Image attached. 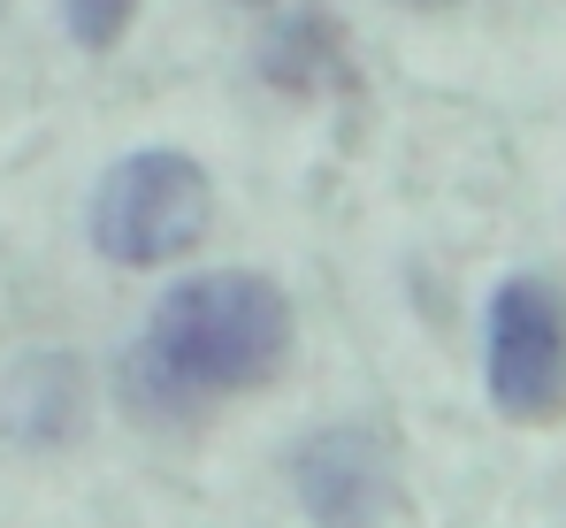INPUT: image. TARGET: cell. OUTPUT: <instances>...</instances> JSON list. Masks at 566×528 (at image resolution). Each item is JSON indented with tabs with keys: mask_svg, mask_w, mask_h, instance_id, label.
Returning <instances> with one entry per match:
<instances>
[{
	"mask_svg": "<svg viewBox=\"0 0 566 528\" xmlns=\"http://www.w3.org/2000/svg\"><path fill=\"white\" fill-rule=\"evenodd\" d=\"M291 360V299L253 268H207L154 299L146 338L123 352V406L185 429L214 398L269 383Z\"/></svg>",
	"mask_w": 566,
	"mask_h": 528,
	"instance_id": "cell-1",
	"label": "cell"
},
{
	"mask_svg": "<svg viewBox=\"0 0 566 528\" xmlns=\"http://www.w3.org/2000/svg\"><path fill=\"white\" fill-rule=\"evenodd\" d=\"M207 238V169L177 146H146L99 176L93 246L115 268H161Z\"/></svg>",
	"mask_w": 566,
	"mask_h": 528,
	"instance_id": "cell-2",
	"label": "cell"
},
{
	"mask_svg": "<svg viewBox=\"0 0 566 528\" xmlns=\"http://www.w3.org/2000/svg\"><path fill=\"white\" fill-rule=\"evenodd\" d=\"M482 383L505 422H559L566 414V291L544 276H505L482 322Z\"/></svg>",
	"mask_w": 566,
	"mask_h": 528,
	"instance_id": "cell-3",
	"label": "cell"
},
{
	"mask_svg": "<svg viewBox=\"0 0 566 528\" xmlns=\"http://www.w3.org/2000/svg\"><path fill=\"white\" fill-rule=\"evenodd\" d=\"M291 490L314 528H376L390 514V452L368 429H322L291 452Z\"/></svg>",
	"mask_w": 566,
	"mask_h": 528,
	"instance_id": "cell-4",
	"label": "cell"
},
{
	"mask_svg": "<svg viewBox=\"0 0 566 528\" xmlns=\"http://www.w3.org/2000/svg\"><path fill=\"white\" fill-rule=\"evenodd\" d=\"M85 429V367L70 352H23L0 375V437L23 452H54Z\"/></svg>",
	"mask_w": 566,
	"mask_h": 528,
	"instance_id": "cell-5",
	"label": "cell"
},
{
	"mask_svg": "<svg viewBox=\"0 0 566 528\" xmlns=\"http://www.w3.org/2000/svg\"><path fill=\"white\" fill-rule=\"evenodd\" d=\"M130 8H138V0H62V23H70V39H77L85 54H107V46L130 31Z\"/></svg>",
	"mask_w": 566,
	"mask_h": 528,
	"instance_id": "cell-6",
	"label": "cell"
},
{
	"mask_svg": "<svg viewBox=\"0 0 566 528\" xmlns=\"http://www.w3.org/2000/svg\"><path fill=\"white\" fill-rule=\"evenodd\" d=\"M238 8H261V0H238Z\"/></svg>",
	"mask_w": 566,
	"mask_h": 528,
	"instance_id": "cell-7",
	"label": "cell"
},
{
	"mask_svg": "<svg viewBox=\"0 0 566 528\" xmlns=\"http://www.w3.org/2000/svg\"><path fill=\"white\" fill-rule=\"evenodd\" d=\"M429 8H452V0H429Z\"/></svg>",
	"mask_w": 566,
	"mask_h": 528,
	"instance_id": "cell-8",
	"label": "cell"
}]
</instances>
